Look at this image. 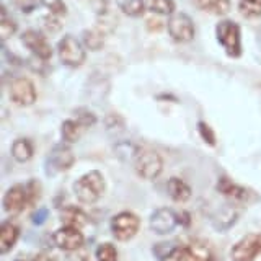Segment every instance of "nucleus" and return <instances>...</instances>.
Listing matches in <instances>:
<instances>
[{
    "instance_id": "obj_1",
    "label": "nucleus",
    "mask_w": 261,
    "mask_h": 261,
    "mask_svg": "<svg viewBox=\"0 0 261 261\" xmlns=\"http://www.w3.org/2000/svg\"><path fill=\"white\" fill-rule=\"evenodd\" d=\"M106 190L105 176L98 170L88 171L73 183V193L77 199L85 204H93L101 198Z\"/></svg>"
},
{
    "instance_id": "obj_25",
    "label": "nucleus",
    "mask_w": 261,
    "mask_h": 261,
    "mask_svg": "<svg viewBox=\"0 0 261 261\" xmlns=\"http://www.w3.org/2000/svg\"><path fill=\"white\" fill-rule=\"evenodd\" d=\"M116 4L122 13L133 16V18H137L145 12L144 0H116Z\"/></svg>"
},
{
    "instance_id": "obj_18",
    "label": "nucleus",
    "mask_w": 261,
    "mask_h": 261,
    "mask_svg": "<svg viewBox=\"0 0 261 261\" xmlns=\"http://www.w3.org/2000/svg\"><path fill=\"white\" fill-rule=\"evenodd\" d=\"M20 239V228L13 222H4L0 227V253L7 255Z\"/></svg>"
},
{
    "instance_id": "obj_26",
    "label": "nucleus",
    "mask_w": 261,
    "mask_h": 261,
    "mask_svg": "<svg viewBox=\"0 0 261 261\" xmlns=\"http://www.w3.org/2000/svg\"><path fill=\"white\" fill-rule=\"evenodd\" d=\"M239 10L245 18L261 16V0H239Z\"/></svg>"
},
{
    "instance_id": "obj_10",
    "label": "nucleus",
    "mask_w": 261,
    "mask_h": 261,
    "mask_svg": "<svg viewBox=\"0 0 261 261\" xmlns=\"http://www.w3.org/2000/svg\"><path fill=\"white\" fill-rule=\"evenodd\" d=\"M53 242L59 250L62 251H75L80 250L85 243V237L82 233L80 228H72V227H61L59 230H56L53 235Z\"/></svg>"
},
{
    "instance_id": "obj_32",
    "label": "nucleus",
    "mask_w": 261,
    "mask_h": 261,
    "mask_svg": "<svg viewBox=\"0 0 261 261\" xmlns=\"http://www.w3.org/2000/svg\"><path fill=\"white\" fill-rule=\"evenodd\" d=\"M27 196H28V207L35 206L36 201L41 198V185L36 179H31L30 183H27Z\"/></svg>"
},
{
    "instance_id": "obj_5",
    "label": "nucleus",
    "mask_w": 261,
    "mask_h": 261,
    "mask_svg": "<svg viewBox=\"0 0 261 261\" xmlns=\"http://www.w3.org/2000/svg\"><path fill=\"white\" fill-rule=\"evenodd\" d=\"M111 233L116 240L119 242H127L134 239L136 233L139 232L141 227V219H139L134 212L122 211L111 219Z\"/></svg>"
},
{
    "instance_id": "obj_17",
    "label": "nucleus",
    "mask_w": 261,
    "mask_h": 261,
    "mask_svg": "<svg viewBox=\"0 0 261 261\" xmlns=\"http://www.w3.org/2000/svg\"><path fill=\"white\" fill-rule=\"evenodd\" d=\"M61 222L65 227H72V228H84L88 222V216L84 209H80L77 206H67L64 207L61 212Z\"/></svg>"
},
{
    "instance_id": "obj_22",
    "label": "nucleus",
    "mask_w": 261,
    "mask_h": 261,
    "mask_svg": "<svg viewBox=\"0 0 261 261\" xmlns=\"http://www.w3.org/2000/svg\"><path fill=\"white\" fill-rule=\"evenodd\" d=\"M85 127L80 124L77 119H65L61 126V134H62V141L65 144H73L77 142L80 136H82V130Z\"/></svg>"
},
{
    "instance_id": "obj_29",
    "label": "nucleus",
    "mask_w": 261,
    "mask_h": 261,
    "mask_svg": "<svg viewBox=\"0 0 261 261\" xmlns=\"http://www.w3.org/2000/svg\"><path fill=\"white\" fill-rule=\"evenodd\" d=\"M137 150H139V147L129 142H121L116 145V149H114V152H116V155L121 160H127V162H134Z\"/></svg>"
},
{
    "instance_id": "obj_34",
    "label": "nucleus",
    "mask_w": 261,
    "mask_h": 261,
    "mask_svg": "<svg viewBox=\"0 0 261 261\" xmlns=\"http://www.w3.org/2000/svg\"><path fill=\"white\" fill-rule=\"evenodd\" d=\"M75 116H77L75 119H77L84 127H88V126L95 124V121H96L95 114H93L92 111H88V110H79V111H75Z\"/></svg>"
},
{
    "instance_id": "obj_13",
    "label": "nucleus",
    "mask_w": 261,
    "mask_h": 261,
    "mask_svg": "<svg viewBox=\"0 0 261 261\" xmlns=\"http://www.w3.org/2000/svg\"><path fill=\"white\" fill-rule=\"evenodd\" d=\"M4 211L7 214H20V212L28 207V196H27V186L23 185H15L8 188L4 201H2Z\"/></svg>"
},
{
    "instance_id": "obj_21",
    "label": "nucleus",
    "mask_w": 261,
    "mask_h": 261,
    "mask_svg": "<svg viewBox=\"0 0 261 261\" xmlns=\"http://www.w3.org/2000/svg\"><path fill=\"white\" fill-rule=\"evenodd\" d=\"M199 10L224 16L230 12V0H191Z\"/></svg>"
},
{
    "instance_id": "obj_41",
    "label": "nucleus",
    "mask_w": 261,
    "mask_h": 261,
    "mask_svg": "<svg viewBox=\"0 0 261 261\" xmlns=\"http://www.w3.org/2000/svg\"><path fill=\"white\" fill-rule=\"evenodd\" d=\"M16 261H28V259H16Z\"/></svg>"
},
{
    "instance_id": "obj_28",
    "label": "nucleus",
    "mask_w": 261,
    "mask_h": 261,
    "mask_svg": "<svg viewBox=\"0 0 261 261\" xmlns=\"http://www.w3.org/2000/svg\"><path fill=\"white\" fill-rule=\"evenodd\" d=\"M96 261H118V251L113 243H101L96 248Z\"/></svg>"
},
{
    "instance_id": "obj_2",
    "label": "nucleus",
    "mask_w": 261,
    "mask_h": 261,
    "mask_svg": "<svg viewBox=\"0 0 261 261\" xmlns=\"http://www.w3.org/2000/svg\"><path fill=\"white\" fill-rule=\"evenodd\" d=\"M216 38L219 44L224 47V51L232 59H239L242 56V31L239 23L232 20H222L216 27Z\"/></svg>"
},
{
    "instance_id": "obj_24",
    "label": "nucleus",
    "mask_w": 261,
    "mask_h": 261,
    "mask_svg": "<svg viewBox=\"0 0 261 261\" xmlns=\"http://www.w3.org/2000/svg\"><path fill=\"white\" fill-rule=\"evenodd\" d=\"M145 8L155 15H173L175 0H144Z\"/></svg>"
},
{
    "instance_id": "obj_35",
    "label": "nucleus",
    "mask_w": 261,
    "mask_h": 261,
    "mask_svg": "<svg viewBox=\"0 0 261 261\" xmlns=\"http://www.w3.org/2000/svg\"><path fill=\"white\" fill-rule=\"evenodd\" d=\"M90 2H92V5H93V8H95V12H96L98 15L106 13V8H108V0H90Z\"/></svg>"
},
{
    "instance_id": "obj_23",
    "label": "nucleus",
    "mask_w": 261,
    "mask_h": 261,
    "mask_svg": "<svg viewBox=\"0 0 261 261\" xmlns=\"http://www.w3.org/2000/svg\"><path fill=\"white\" fill-rule=\"evenodd\" d=\"M82 43L87 49L90 51H100V49L105 46V31L100 28H92V30H87L84 33V39Z\"/></svg>"
},
{
    "instance_id": "obj_12",
    "label": "nucleus",
    "mask_w": 261,
    "mask_h": 261,
    "mask_svg": "<svg viewBox=\"0 0 261 261\" xmlns=\"http://www.w3.org/2000/svg\"><path fill=\"white\" fill-rule=\"evenodd\" d=\"M73 162H75V155L67 145H56L47 157V173L54 175L57 171L69 170Z\"/></svg>"
},
{
    "instance_id": "obj_3",
    "label": "nucleus",
    "mask_w": 261,
    "mask_h": 261,
    "mask_svg": "<svg viewBox=\"0 0 261 261\" xmlns=\"http://www.w3.org/2000/svg\"><path fill=\"white\" fill-rule=\"evenodd\" d=\"M136 173L142 179H155L163 171V159L162 155L152 149H141L139 147L137 155L133 162Z\"/></svg>"
},
{
    "instance_id": "obj_38",
    "label": "nucleus",
    "mask_w": 261,
    "mask_h": 261,
    "mask_svg": "<svg viewBox=\"0 0 261 261\" xmlns=\"http://www.w3.org/2000/svg\"><path fill=\"white\" fill-rule=\"evenodd\" d=\"M147 27H149V30H152V31H160L162 30V21L157 20V18H150L149 21H147Z\"/></svg>"
},
{
    "instance_id": "obj_37",
    "label": "nucleus",
    "mask_w": 261,
    "mask_h": 261,
    "mask_svg": "<svg viewBox=\"0 0 261 261\" xmlns=\"http://www.w3.org/2000/svg\"><path fill=\"white\" fill-rule=\"evenodd\" d=\"M47 219V209H39L36 211L35 214H33V222H35L36 225H41V224H44V220Z\"/></svg>"
},
{
    "instance_id": "obj_33",
    "label": "nucleus",
    "mask_w": 261,
    "mask_h": 261,
    "mask_svg": "<svg viewBox=\"0 0 261 261\" xmlns=\"http://www.w3.org/2000/svg\"><path fill=\"white\" fill-rule=\"evenodd\" d=\"M198 130H199V134L202 137V141L209 144L211 147H214L216 145V134H214V130H212V127L209 124H206L204 121H199V124H198Z\"/></svg>"
},
{
    "instance_id": "obj_31",
    "label": "nucleus",
    "mask_w": 261,
    "mask_h": 261,
    "mask_svg": "<svg viewBox=\"0 0 261 261\" xmlns=\"http://www.w3.org/2000/svg\"><path fill=\"white\" fill-rule=\"evenodd\" d=\"M39 2L43 4L53 15L62 16V15L67 13V8H65L64 0H39Z\"/></svg>"
},
{
    "instance_id": "obj_36",
    "label": "nucleus",
    "mask_w": 261,
    "mask_h": 261,
    "mask_svg": "<svg viewBox=\"0 0 261 261\" xmlns=\"http://www.w3.org/2000/svg\"><path fill=\"white\" fill-rule=\"evenodd\" d=\"M38 2H39V0H16V4H18V7L21 8L23 12H31L33 8L36 7Z\"/></svg>"
},
{
    "instance_id": "obj_19",
    "label": "nucleus",
    "mask_w": 261,
    "mask_h": 261,
    "mask_svg": "<svg viewBox=\"0 0 261 261\" xmlns=\"http://www.w3.org/2000/svg\"><path fill=\"white\" fill-rule=\"evenodd\" d=\"M10 153H12L13 160H16L18 163H27L33 159V155H35V145H33L30 139L20 137L12 144Z\"/></svg>"
},
{
    "instance_id": "obj_14",
    "label": "nucleus",
    "mask_w": 261,
    "mask_h": 261,
    "mask_svg": "<svg viewBox=\"0 0 261 261\" xmlns=\"http://www.w3.org/2000/svg\"><path fill=\"white\" fill-rule=\"evenodd\" d=\"M217 191L222 196H225V198L233 199V201H248V198H250V191L247 190V188L237 185L233 179H230L228 176L219 178Z\"/></svg>"
},
{
    "instance_id": "obj_40",
    "label": "nucleus",
    "mask_w": 261,
    "mask_h": 261,
    "mask_svg": "<svg viewBox=\"0 0 261 261\" xmlns=\"http://www.w3.org/2000/svg\"><path fill=\"white\" fill-rule=\"evenodd\" d=\"M31 261H56V259H54L53 256L46 255V253H39V255H36Z\"/></svg>"
},
{
    "instance_id": "obj_9",
    "label": "nucleus",
    "mask_w": 261,
    "mask_h": 261,
    "mask_svg": "<svg viewBox=\"0 0 261 261\" xmlns=\"http://www.w3.org/2000/svg\"><path fill=\"white\" fill-rule=\"evenodd\" d=\"M8 98H10L12 103L18 106H31L38 98L36 87L28 79H15L8 87Z\"/></svg>"
},
{
    "instance_id": "obj_16",
    "label": "nucleus",
    "mask_w": 261,
    "mask_h": 261,
    "mask_svg": "<svg viewBox=\"0 0 261 261\" xmlns=\"http://www.w3.org/2000/svg\"><path fill=\"white\" fill-rule=\"evenodd\" d=\"M186 261H214V251L206 242L193 240L185 245Z\"/></svg>"
},
{
    "instance_id": "obj_4",
    "label": "nucleus",
    "mask_w": 261,
    "mask_h": 261,
    "mask_svg": "<svg viewBox=\"0 0 261 261\" xmlns=\"http://www.w3.org/2000/svg\"><path fill=\"white\" fill-rule=\"evenodd\" d=\"M57 56L64 65L70 69H77L87 59V47L75 36H64L57 44Z\"/></svg>"
},
{
    "instance_id": "obj_15",
    "label": "nucleus",
    "mask_w": 261,
    "mask_h": 261,
    "mask_svg": "<svg viewBox=\"0 0 261 261\" xmlns=\"http://www.w3.org/2000/svg\"><path fill=\"white\" fill-rule=\"evenodd\" d=\"M211 219H212V225L217 230H228L237 222V219H239V212L230 204H225V206L219 207Z\"/></svg>"
},
{
    "instance_id": "obj_39",
    "label": "nucleus",
    "mask_w": 261,
    "mask_h": 261,
    "mask_svg": "<svg viewBox=\"0 0 261 261\" xmlns=\"http://www.w3.org/2000/svg\"><path fill=\"white\" fill-rule=\"evenodd\" d=\"M190 222H191V219H190V216H188V212H183V214H178V224H181V225L188 227V225H190Z\"/></svg>"
},
{
    "instance_id": "obj_8",
    "label": "nucleus",
    "mask_w": 261,
    "mask_h": 261,
    "mask_svg": "<svg viewBox=\"0 0 261 261\" xmlns=\"http://www.w3.org/2000/svg\"><path fill=\"white\" fill-rule=\"evenodd\" d=\"M21 43L28 51L39 61H49L53 57V47L47 43L46 36L36 30H27L21 35Z\"/></svg>"
},
{
    "instance_id": "obj_11",
    "label": "nucleus",
    "mask_w": 261,
    "mask_h": 261,
    "mask_svg": "<svg viewBox=\"0 0 261 261\" xmlns=\"http://www.w3.org/2000/svg\"><path fill=\"white\" fill-rule=\"evenodd\" d=\"M176 225H178V214L168 207H160L157 211H153L149 219L150 230L159 235H167L170 232H173Z\"/></svg>"
},
{
    "instance_id": "obj_20",
    "label": "nucleus",
    "mask_w": 261,
    "mask_h": 261,
    "mask_svg": "<svg viewBox=\"0 0 261 261\" xmlns=\"http://www.w3.org/2000/svg\"><path fill=\"white\" fill-rule=\"evenodd\" d=\"M167 191L175 202H186L191 198V188L179 178H170L167 183Z\"/></svg>"
},
{
    "instance_id": "obj_7",
    "label": "nucleus",
    "mask_w": 261,
    "mask_h": 261,
    "mask_svg": "<svg viewBox=\"0 0 261 261\" xmlns=\"http://www.w3.org/2000/svg\"><path fill=\"white\" fill-rule=\"evenodd\" d=\"M261 253V235L248 233L237 242L230 250L232 261H255Z\"/></svg>"
},
{
    "instance_id": "obj_6",
    "label": "nucleus",
    "mask_w": 261,
    "mask_h": 261,
    "mask_svg": "<svg viewBox=\"0 0 261 261\" xmlns=\"http://www.w3.org/2000/svg\"><path fill=\"white\" fill-rule=\"evenodd\" d=\"M168 35L176 43H191L196 35L194 23L190 15L173 13L168 20Z\"/></svg>"
},
{
    "instance_id": "obj_30",
    "label": "nucleus",
    "mask_w": 261,
    "mask_h": 261,
    "mask_svg": "<svg viewBox=\"0 0 261 261\" xmlns=\"http://www.w3.org/2000/svg\"><path fill=\"white\" fill-rule=\"evenodd\" d=\"M160 261H186L185 245H178V247L170 248L165 255L160 256Z\"/></svg>"
},
{
    "instance_id": "obj_27",
    "label": "nucleus",
    "mask_w": 261,
    "mask_h": 261,
    "mask_svg": "<svg viewBox=\"0 0 261 261\" xmlns=\"http://www.w3.org/2000/svg\"><path fill=\"white\" fill-rule=\"evenodd\" d=\"M16 31V23L7 15L5 8L2 7V18H0V36H2L4 41H7L10 36L15 35Z\"/></svg>"
}]
</instances>
